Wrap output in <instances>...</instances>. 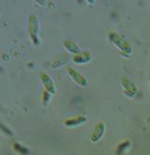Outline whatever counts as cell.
<instances>
[{
    "mask_svg": "<svg viewBox=\"0 0 150 155\" xmlns=\"http://www.w3.org/2000/svg\"><path fill=\"white\" fill-rule=\"evenodd\" d=\"M29 35L30 38L32 39L33 42L35 44H39L40 40H39V21H38L37 17L35 15H30L29 19Z\"/></svg>",
    "mask_w": 150,
    "mask_h": 155,
    "instance_id": "cell-1",
    "label": "cell"
},
{
    "mask_svg": "<svg viewBox=\"0 0 150 155\" xmlns=\"http://www.w3.org/2000/svg\"><path fill=\"white\" fill-rule=\"evenodd\" d=\"M105 131V124L103 121H99L95 127H94V130L91 133L90 135V140L93 143H97L98 141H99L101 139V137L103 136V134H104Z\"/></svg>",
    "mask_w": 150,
    "mask_h": 155,
    "instance_id": "cell-2",
    "label": "cell"
},
{
    "mask_svg": "<svg viewBox=\"0 0 150 155\" xmlns=\"http://www.w3.org/2000/svg\"><path fill=\"white\" fill-rule=\"evenodd\" d=\"M111 39H112V42H114L117 47H119L124 53H130L131 52L130 45L128 44V42L125 41L117 34H111Z\"/></svg>",
    "mask_w": 150,
    "mask_h": 155,
    "instance_id": "cell-3",
    "label": "cell"
},
{
    "mask_svg": "<svg viewBox=\"0 0 150 155\" xmlns=\"http://www.w3.org/2000/svg\"><path fill=\"white\" fill-rule=\"evenodd\" d=\"M41 81L42 83L46 88V90L48 91V92L50 94H54L55 93V87H54V84L53 80L51 79V77L45 74V72H42V74H41Z\"/></svg>",
    "mask_w": 150,
    "mask_h": 155,
    "instance_id": "cell-4",
    "label": "cell"
},
{
    "mask_svg": "<svg viewBox=\"0 0 150 155\" xmlns=\"http://www.w3.org/2000/svg\"><path fill=\"white\" fill-rule=\"evenodd\" d=\"M68 71H69L70 75L71 76V78L74 80L75 83H77L78 85H80L82 87H86L87 85L86 79L84 78L81 74H79L77 71H75L73 68H69Z\"/></svg>",
    "mask_w": 150,
    "mask_h": 155,
    "instance_id": "cell-5",
    "label": "cell"
},
{
    "mask_svg": "<svg viewBox=\"0 0 150 155\" xmlns=\"http://www.w3.org/2000/svg\"><path fill=\"white\" fill-rule=\"evenodd\" d=\"M86 120V117H72V118H70V120H66V121H65V125H66V126H69V127L76 126V125H79V124L83 123Z\"/></svg>",
    "mask_w": 150,
    "mask_h": 155,
    "instance_id": "cell-6",
    "label": "cell"
},
{
    "mask_svg": "<svg viewBox=\"0 0 150 155\" xmlns=\"http://www.w3.org/2000/svg\"><path fill=\"white\" fill-rule=\"evenodd\" d=\"M91 56L89 53H83V54H78L73 57V60L77 63H86L90 60Z\"/></svg>",
    "mask_w": 150,
    "mask_h": 155,
    "instance_id": "cell-7",
    "label": "cell"
},
{
    "mask_svg": "<svg viewBox=\"0 0 150 155\" xmlns=\"http://www.w3.org/2000/svg\"><path fill=\"white\" fill-rule=\"evenodd\" d=\"M64 45H65L66 49H67L69 52L72 53V54H78L81 53L79 47H78L77 45L75 44L74 42H72V41H66L64 42Z\"/></svg>",
    "mask_w": 150,
    "mask_h": 155,
    "instance_id": "cell-8",
    "label": "cell"
},
{
    "mask_svg": "<svg viewBox=\"0 0 150 155\" xmlns=\"http://www.w3.org/2000/svg\"><path fill=\"white\" fill-rule=\"evenodd\" d=\"M121 83H122V85H123V87L128 90V91H129V92H132L133 94L136 92V87H134V85L131 83V82L128 79V78H126V77H124L123 79L121 80Z\"/></svg>",
    "mask_w": 150,
    "mask_h": 155,
    "instance_id": "cell-9",
    "label": "cell"
},
{
    "mask_svg": "<svg viewBox=\"0 0 150 155\" xmlns=\"http://www.w3.org/2000/svg\"><path fill=\"white\" fill-rule=\"evenodd\" d=\"M14 150H16L18 152H20V153H27V150L23 147V146H21L20 144H14Z\"/></svg>",
    "mask_w": 150,
    "mask_h": 155,
    "instance_id": "cell-10",
    "label": "cell"
},
{
    "mask_svg": "<svg viewBox=\"0 0 150 155\" xmlns=\"http://www.w3.org/2000/svg\"><path fill=\"white\" fill-rule=\"evenodd\" d=\"M0 127H1V128L3 129V131L7 134H8V135H12L13 134H12V132L9 130L8 128H7V127L5 126V125H3V124H0Z\"/></svg>",
    "mask_w": 150,
    "mask_h": 155,
    "instance_id": "cell-11",
    "label": "cell"
}]
</instances>
